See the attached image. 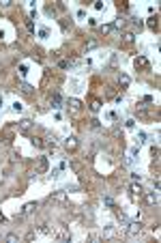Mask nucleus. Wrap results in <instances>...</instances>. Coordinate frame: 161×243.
<instances>
[{
	"label": "nucleus",
	"instance_id": "nucleus-20",
	"mask_svg": "<svg viewBox=\"0 0 161 243\" xmlns=\"http://www.w3.org/2000/svg\"><path fill=\"white\" fill-rule=\"evenodd\" d=\"M54 200L56 202H65V192H56L54 194Z\"/></svg>",
	"mask_w": 161,
	"mask_h": 243
},
{
	"label": "nucleus",
	"instance_id": "nucleus-22",
	"mask_svg": "<svg viewBox=\"0 0 161 243\" xmlns=\"http://www.w3.org/2000/svg\"><path fill=\"white\" fill-rule=\"evenodd\" d=\"M30 142H32V146H37V148L43 146V140H39V138H30Z\"/></svg>",
	"mask_w": 161,
	"mask_h": 243
},
{
	"label": "nucleus",
	"instance_id": "nucleus-29",
	"mask_svg": "<svg viewBox=\"0 0 161 243\" xmlns=\"http://www.w3.org/2000/svg\"><path fill=\"white\" fill-rule=\"evenodd\" d=\"M26 28H28V30H30V32H35V24H32V22H30V19H28V22H26Z\"/></svg>",
	"mask_w": 161,
	"mask_h": 243
},
{
	"label": "nucleus",
	"instance_id": "nucleus-18",
	"mask_svg": "<svg viewBox=\"0 0 161 243\" xmlns=\"http://www.w3.org/2000/svg\"><path fill=\"white\" fill-rule=\"evenodd\" d=\"M125 24H127V22H125V17H118V19L112 24V28H125Z\"/></svg>",
	"mask_w": 161,
	"mask_h": 243
},
{
	"label": "nucleus",
	"instance_id": "nucleus-2",
	"mask_svg": "<svg viewBox=\"0 0 161 243\" xmlns=\"http://www.w3.org/2000/svg\"><path fill=\"white\" fill-rule=\"evenodd\" d=\"M142 232V224L140 222H131L129 226H127V235L129 237H135V235H140Z\"/></svg>",
	"mask_w": 161,
	"mask_h": 243
},
{
	"label": "nucleus",
	"instance_id": "nucleus-4",
	"mask_svg": "<svg viewBox=\"0 0 161 243\" xmlns=\"http://www.w3.org/2000/svg\"><path fill=\"white\" fill-rule=\"evenodd\" d=\"M133 65H135L138 69H150V65H148V60H146V56H138V58L133 60Z\"/></svg>",
	"mask_w": 161,
	"mask_h": 243
},
{
	"label": "nucleus",
	"instance_id": "nucleus-31",
	"mask_svg": "<svg viewBox=\"0 0 161 243\" xmlns=\"http://www.w3.org/2000/svg\"><path fill=\"white\" fill-rule=\"evenodd\" d=\"M35 239H37L35 232H28V235H26V241H35Z\"/></svg>",
	"mask_w": 161,
	"mask_h": 243
},
{
	"label": "nucleus",
	"instance_id": "nucleus-5",
	"mask_svg": "<svg viewBox=\"0 0 161 243\" xmlns=\"http://www.w3.org/2000/svg\"><path fill=\"white\" fill-rule=\"evenodd\" d=\"M17 127H19V131H24V134H28V131H30V127H32V121H30V118H22Z\"/></svg>",
	"mask_w": 161,
	"mask_h": 243
},
{
	"label": "nucleus",
	"instance_id": "nucleus-13",
	"mask_svg": "<svg viewBox=\"0 0 161 243\" xmlns=\"http://www.w3.org/2000/svg\"><path fill=\"white\" fill-rule=\"evenodd\" d=\"M99 48V41L97 39H90V41H86V52H92V49Z\"/></svg>",
	"mask_w": 161,
	"mask_h": 243
},
{
	"label": "nucleus",
	"instance_id": "nucleus-14",
	"mask_svg": "<svg viewBox=\"0 0 161 243\" xmlns=\"http://www.w3.org/2000/svg\"><path fill=\"white\" fill-rule=\"evenodd\" d=\"M47 168H49V161H47V157H41V159H39V170H41V172H45Z\"/></svg>",
	"mask_w": 161,
	"mask_h": 243
},
{
	"label": "nucleus",
	"instance_id": "nucleus-3",
	"mask_svg": "<svg viewBox=\"0 0 161 243\" xmlns=\"http://www.w3.org/2000/svg\"><path fill=\"white\" fill-rule=\"evenodd\" d=\"M101 237H103V241H105V239H116V226L108 224V226L103 228V235H101Z\"/></svg>",
	"mask_w": 161,
	"mask_h": 243
},
{
	"label": "nucleus",
	"instance_id": "nucleus-15",
	"mask_svg": "<svg viewBox=\"0 0 161 243\" xmlns=\"http://www.w3.org/2000/svg\"><path fill=\"white\" fill-rule=\"evenodd\" d=\"M69 105H71L73 112H80V108H82V103L78 101V99H69Z\"/></svg>",
	"mask_w": 161,
	"mask_h": 243
},
{
	"label": "nucleus",
	"instance_id": "nucleus-24",
	"mask_svg": "<svg viewBox=\"0 0 161 243\" xmlns=\"http://www.w3.org/2000/svg\"><path fill=\"white\" fill-rule=\"evenodd\" d=\"M90 110H92V112H99V110H101V103H99V101H92Z\"/></svg>",
	"mask_w": 161,
	"mask_h": 243
},
{
	"label": "nucleus",
	"instance_id": "nucleus-10",
	"mask_svg": "<svg viewBox=\"0 0 161 243\" xmlns=\"http://www.w3.org/2000/svg\"><path fill=\"white\" fill-rule=\"evenodd\" d=\"M146 202H148V204H157V202H159V194H157V192H150V194L146 196Z\"/></svg>",
	"mask_w": 161,
	"mask_h": 243
},
{
	"label": "nucleus",
	"instance_id": "nucleus-19",
	"mask_svg": "<svg viewBox=\"0 0 161 243\" xmlns=\"http://www.w3.org/2000/svg\"><path fill=\"white\" fill-rule=\"evenodd\" d=\"M65 144H67V148H75V146H78V140H75V138H69Z\"/></svg>",
	"mask_w": 161,
	"mask_h": 243
},
{
	"label": "nucleus",
	"instance_id": "nucleus-7",
	"mask_svg": "<svg viewBox=\"0 0 161 243\" xmlns=\"http://www.w3.org/2000/svg\"><path fill=\"white\" fill-rule=\"evenodd\" d=\"M118 84H121L122 88H129V84H131V78H129L127 73H121V75H118Z\"/></svg>",
	"mask_w": 161,
	"mask_h": 243
},
{
	"label": "nucleus",
	"instance_id": "nucleus-32",
	"mask_svg": "<svg viewBox=\"0 0 161 243\" xmlns=\"http://www.w3.org/2000/svg\"><path fill=\"white\" fill-rule=\"evenodd\" d=\"M90 123H92V127H95V129H99V127H101V123H99V121H97V118H92V121H90Z\"/></svg>",
	"mask_w": 161,
	"mask_h": 243
},
{
	"label": "nucleus",
	"instance_id": "nucleus-6",
	"mask_svg": "<svg viewBox=\"0 0 161 243\" xmlns=\"http://www.w3.org/2000/svg\"><path fill=\"white\" fill-rule=\"evenodd\" d=\"M37 207H39L37 202H28V204L22 209V215H30V213H35V211H37Z\"/></svg>",
	"mask_w": 161,
	"mask_h": 243
},
{
	"label": "nucleus",
	"instance_id": "nucleus-25",
	"mask_svg": "<svg viewBox=\"0 0 161 243\" xmlns=\"http://www.w3.org/2000/svg\"><path fill=\"white\" fill-rule=\"evenodd\" d=\"M28 73V67L26 65H19V75H26Z\"/></svg>",
	"mask_w": 161,
	"mask_h": 243
},
{
	"label": "nucleus",
	"instance_id": "nucleus-28",
	"mask_svg": "<svg viewBox=\"0 0 161 243\" xmlns=\"http://www.w3.org/2000/svg\"><path fill=\"white\" fill-rule=\"evenodd\" d=\"M92 6H95V9H97V11H101V9H103V2H101V0H97V2H95V4H92Z\"/></svg>",
	"mask_w": 161,
	"mask_h": 243
},
{
	"label": "nucleus",
	"instance_id": "nucleus-17",
	"mask_svg": "<svg viewBox=\"0 0 161 243\" xmlns=\"http://www.w3.org/2000/svg\"><path fill=\"white\" fill-rule=\"evenodd\" d=\"M4 241H9V243H17V241H19V237H17L15 232H9V235L4 237Z\"/></svg>",
	"mask_w": 161,
	"mask_h": 243
},
{
	"label": "nucleus",
	"instance_id": "nucleus-11",
	"mask_svg": "<svg viewBox=\"0 0 161 243\" xmlns=\"http://www.w3.org/2000/svg\"><path fill=\"white\" fill-rule=\"evenodd\" d=\"M19 91H22L24 95H32V91H35V88H32L30 84H26V82H22V84H19Z\"/></svg>",
	"mask_w": 161,
	"mask_h": 243
},
{
	"label": "nucleus",
	"instance_id": "nucleus-9",
	"mask_svg": "<svg viewBox=\"0 0 161 243\" xmlns=\"http://www.w3.org/2000/svg\"><path fill=\"white\" fill-rule=\"evenodd\" d=\"M49 103H52V108H56V110H58V108H62V105H60V103H62V97L56 93V95H52V101H49Z\"/></svg>",
	"mask_w": 161,
	"mask_h": 243
},
{
	"label": "nucleus",
	"instance_id": "nucleus-33",
	"mask_svg": "<svg viewBox=\"0 0 161 243\" xmlns=\"http://www.w3.org/2000/svg\"><path fill=\"white\" fill-rule=\"evenodd\" d=\"M0 222H4V215H2V213H0Z\"/></svg>",
	"mask_w": 161,
	"mask_h": 243
},
{
	"label": "nucleus",
	"instance_id": "nucleus-12",
	"mask_svg": "<svg viewBox=\"0 0 161 243\" xmlns=\"http://www.w3.org/2000/svg\"><path fill=\"white\" fill-rule=\"evenodd\" d=\"M43 235H49V237H54V228L49 226V224H41V228H39Z\"/></svg>",
	"mask_w": 161,
	"mask_h": 243
},
{
	"label": "nucleus",
	"instance_id": "nucleus-26",
	"mask_svg": "<svg viewBox=\"0 0 161 243\" xmlns=\"http://www.w3.org/2000/svg\"><path fill=\"white\" fill-rule=\"evenodd\" d=\"M22 108H24V105H22L19 101H15V103H13V110H15V112H22Z\"/></svg>",
	"mask_w": 161,
	"mask_h": 243
},
{
	"label": "nucleus",
	"instance_id": "nucleus-30",
	"mask_svg": "<svg viewBox=\"0 0 161 243\" xmlns=\"http://www.w3.org/2000/svg\"><path fill=\"white\" fill-rule=\"evenodd\" d=\"M101 30H103V32H112V24H105V26H101Z\"/></svg>",
	"mask_w": 161,
	"mask_h": 243
},
{
	"label": "nucleus",
	"instance_id": "nucleus-16",
	"mask_svg": "<svg viewBox=\"0 0 161 243\" xmlns=\"http://www.w3.org/2000/svg\"><path fill=\"white\" fill-rule=\"evenodd\" d=\"M122 41H125V43H133V41H135V35H133V32H125V35H122Z\"/></svg>",
	"mask_w": 161,
	"mask_h": 243
},
{
	"label": "nucleus",
	"instance_id": "nucleus-23",
	"mask_svg": "<svg viewBox=\"0 0 161 243\" xmlns=\"http://www.w3.org/2000/svg\"><path fill=\"white\" fill-rule=\"evenodd\" d=\"M88 241L97 243V241H103V237H101V235H90V237H88Z\"/></svg>",
	"mask_w": 161,
	"mask_h": 243
},
{
	"label": "nucleus",
	"instance_id": "nucleus-21",
	"mask_svg": "<svg viewBox=\"0 0 161 243\" xmlns=\"http://www.w3.org/2000/svg\"><path fill=\"white\" fill-rule=\"evenodd\" d=\"M148 26H150V28L155 30V28L159 26V22H157V17H150V19H148Z\"/></svg>",
	"mask_w": 161,
	"mask_h": 243
},
{
	"label": "nucleus",
	"instance_id": "nucleus-8",
	"mask_svg": "<svg viewBox=\"0 0 161 243\" xmlns=\"http://www.w3.org/2000/svg\"><path fill=\"white\" fill-rule=\"evenodd\" d=\"M129 194H131V198H138V196L142 194V187H140L138 183H133V185L129 187Z\"/></svg>",
	"mask_w": 161,
	"mask_h": 243
},
{
	"label": "nucleus",
	"instance_id": "nucleus-27",
	"mask_svg": "<svg viewBox=\"0 0 161 243\" xmlns=\"http://www.w3.org/2000/svg\"><path fill=\"white\" fill-rule=\"evenodd\" d=\"M103 204H108V207H112V204H114V200H112L110 196H105V198H103Z\"/></svg>",
	"mask_w": 161,
	"mask_h": 243
},
{
	"label": "nucleus",
	"instance_id": "nucleus-1",
	"mask_svg": "<svg viewBox=\"0 0 161 243\" xmlns=\"http://www.w3.org/2000/svg\"><path fill=\"white\" fill-rule=\"evenodd\" d=\"M54 237H56L58 241H71V235L67 232V228H65V226H58V228L54 230Z\"/></svg>",
	"mask_w": 161,
	"mask_h": 243
}]
</instances>
